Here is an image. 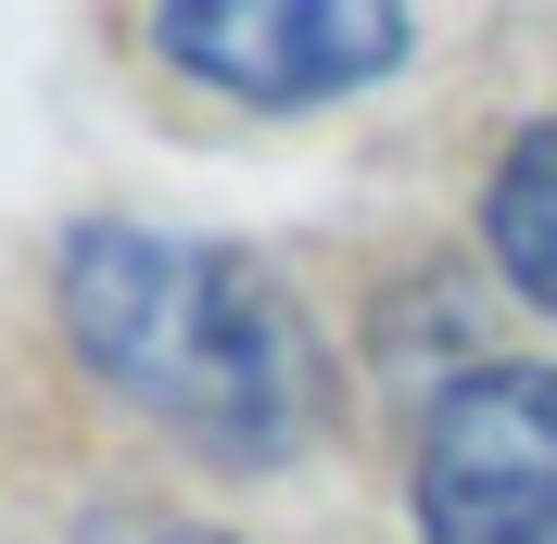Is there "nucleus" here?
Instances as JSON below:
<instances>
[{
    "instance_id": "nucleus-1",
    "label": "nucleus",
    "mask_w": 557,
    "mask_h": 544,
    "mask_svg": "<svg viewBox=\"0 0 557 544\" xmlns=\"http://www.w3.org/2000/svg\"><path fill=\"white\" fill-rule=\"evenodd\" d=\"M64 330L139 418H165L177 443H203L228 469H278L330 418L305 317L278 305L267 267L228 254V240L76 228L64 240Z\"/></svg>"
},
{
    "instance_id": "nucleus-2",
    "label": "nucleus",
    "mask_w": 557,
    "mask_h": 544,
    "mask_svg": "<svg viewBox=\"0 0 557 544\" xmlns=\"http://www.w3.org/2000/svg\"><path fill=\"white\" fill-rule=\"evenodd\" d=\"M418 544H557V368H469L431 406Z\"/></svg>"
},
{
    "instance_id": "nucleus-4",
    "label": "nucleus",
    "mask_w": 557,
    "mask_h": 544,
    "mask_svg": "<svg viewBox=\"0 0 557 544\" xmlns=\"http://www.w3.org/2000/svg\"><path fill=\"white\" fill-rule=\"evenodd\" d=\"M482 240H494V267L520 279L532 305H557V114L494 165V203H482Z\"/></svg>"
},
{
    "instance_id": "nucleus-3",
    "label": "nucleus",
    "mask_w": 557,
    "mask_h": 544,
    "mask_svg": "<svg viewBox=\"0 0 557 544\" xmlns=\"http://www.w3.org/2000/svg\"><path fill=\"white\" fill-rule=\"evenodd\" d=\"M152 38L242 102H330L406 51V13H381V0H177V13H152Z\"/></svg>"
},
{
    "instance_id": "nucleus-5",
    "label": "nucleus",
    "mask_w": 557,
    "mask_h": 544,
    "mask_svg": "<svg viewBox=\"0 0 557 544\" xmlns=\"http://www.w3.org/2000/svg\"><path fill=\"white\" fill-rule=\"evenodd\" d=\"M89 544H228V532H190V519H102Z\"/></svg>"
}]
</instances>
